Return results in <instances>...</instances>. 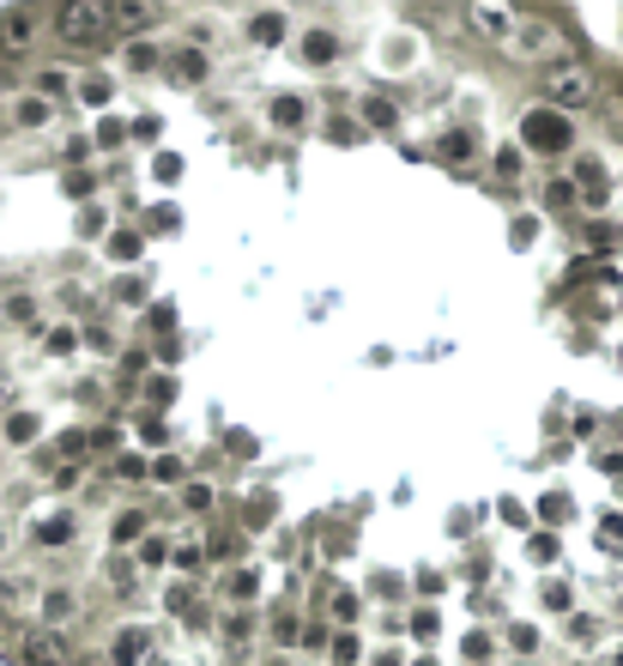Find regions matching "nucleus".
Returning a JSON list of instances; mask_svg holds the SVG:
<instances>
[{
  "label": "nucleus",
  "mask_w": 623,
  "mask_h": 666,
  "mask_svg": "<svg viewBox=\"0 0 623 666\" xmlns=\"http://www.w3.org/2000/svg\"><path fill=\"white\" fill-rule=\"evenodd\" d=\"M248 37L267 43V49H273V43H285V13H255V19H248Z\"/></svg>",
  "instance_id": "nucleus-26"
},
{
  "label": "nucleus",
  "mask_w": 623,
  "mask_h": 666,
  "mask_svg": "<svg viewBox=\"0 0 623 666\" xmlns=\"http://www.w3.org/2000/svg\"><path fill=\"white\" fill-rule=\"evenodd\" d=\"M520 145L527 152H539V157H563L575 145V128H569V116H557V109H527L520 116Z\"/></svg>",
  "instance_id": "nucleus-6"
},
{
  "label": "nucleus",
  "mask_w": 623,
  "mask_h": 666,
  "mask_svg": "<svg viewBox=\"0 0 623 666\" xmlns=\"http://www.w3.org/2000/svg\"><path fill=\"white\" fill-rule=\"evenodd\" d=\"M508 649L532 654V649H539V630H532V624H508Z\"/></svg>",
  "instance_id": "nucleus-31"
},
{
  "label": "nucleus",
  "mask_w": 623,
  "mask_h": 666,
  "mask_svg": "<svg viewBox=\"0 0 623 666\" xmlns=\"http://www.w3.org/2000/svg\"><path fill=\"white\" fill-rule=\"evenodd\" d=\"M37 588L43 582H31V575H0V606H7V612H31Z\"/></svg>",
  "instance_id": "nucleus-16"
},
{
  "label": "nucleus",
  "mask_w": 623,
  "mask_h": 666,
  "mask_svg": "<svg viewBox=\"0 0 623 666\" xmlns=\"http://www.w3.org/2000/svg\"><path fill=\"white\" fill-rule=\"evenodd\" d=\"M418 666H436V661H418Z\"/></svg>",
  "instance_id": "nucleus-45"
},
{
  "label": "nucleus",
  "mask_w": 623,
  "mask_h": 666,
  "mask_svg": "<svg viewBox=\"0 0 623 666\" xmlns=\"http://www.w3.org/2000/svg\"><path fill=\"white\" fill-rule=\"evenodd\" d=\"M49 31H55V43H67V49H92V43H104V31H109V7L104 0H67V7H55Z\"/></svg>",
  "instance_id": "nucleus-3"
},
{
  "label": "nucleus",
  "mask_w": 623,
  "mask_h": 666,
  "mask_svg": "<svg viewBox=\"0 0 623 666\" xmlns=\"http://www.w3.org/2000/svg\"><path fill=\"white\" fill-rule=\"evenodd\" d=\"M25 661H31V666H67L61 636H49V630H31V636H25Z\"/></svg>",
  "instance_id": "nucleus-17"
},
{
  "label": "nucleus",
  "mask_w": 623,
  "mask_h": 666,
  "mask_svg": "<svg viewBox=\"0 0 623 666\" xmlns=\"http://www.w3.org/2000/svg\"><path fill=\"white\" fill-rule=\"evenodd\" d=\"M37 431H43L37 412H7V436H0V443H7V448H31V443H37Z\"/></svg>",
  "instance_id": "nucleus-21"
},
{
  "label": "nucleus",
  "mask_w": 623,
  "mask_h": 666,
  "mask_svg": "<svg viewBox=\"0 0 623 666\" xmlns=\"http://www.w3.org/2000/svg\"><path fill=\"white\" fill-rule=\"evenodd\" d=\"M19 534H25L31 551H73L79 534H85V522H79V510H67V503H37Z\"/></svg>",
  "instance_id": "nucleus-2"
},
{
  "label": "nucleus",
  "mask_w": 623,
  "mask_h": 666,
  "mask_svg": "<svg viewBox=\"0 0 623 666\" xmlns=\"http://www.w3.org/2000/svg\"><path fill=\"white\" fill-rule=\"evenodd\" d=\"M121 67H128V73H157V67H164V49H157V43H128V49H121Z\"/></svg>",
  "instance_id": "nucleus-23"
},
{
  "label": "nucleus",
  "mask_w": 623,
  "mask_h": 666,
  "mask_svg": "<svg viewBox=\"0 0 623 666\" xmlns=\"http://www.w3.org/2000/svg\"><path fill=\"white\" fill-rule=\"evenodd\" d=\"M291 55H297L303 67H315V73H327V67L339 61V31H327V25H309V31H297V43H291Z\"/></svg>",
  "instance_id": "nucleus-9"
},
{
  "label": "nucleus",
  "mask_w": 623,
  "mask_h": 666,
  "mask_svg": "<svg viewBox=\"0 0 623 666\" xmlns=\"http://www.w3.org/2000/svg\"><path fill=\"white\" fill-rule=\"evenodd\" d=\"M109 539H116V546H140V539H152V515H145V510H121Z\"/></svg>",
  "instance_id": "nucleus-19"
},
{
  "label": "nucleus",
  "mask_w": 623,
  "mask_h": 666,
  "mask_svg": "<svg viewBox=\"0 0 623 666\" xmlns=\"http://www.w3.org/2000/svg\"><path fill=\"white\" fill-rule=\"evenodd\" d=\"M436 157H442V164H467V157H472V133L467 128H448L436 140Z\"/></svg>",
  "instance_id": "nucleus-24"
},
{
  "label": "nucleus",
  "mask_w": 623,
  "mask_h": 666,
  "mask_svg": "<svg viewBox=\"0 0 623 666\" xmlns=\"http://www.w3.org/2000/svg\"><path fill=\"white\" fill-rule=\"evenodd\" d=\"M7 121H13L19 133H43V128H55V104H49V97H37V92H25V97H13Z\"/></svg>",
  "instance_id": "nucleus-12"
},
{
  "label": "nucleus",
  "mask_w": 623,
  "mask_h": 666,
  "mask_svg": "<svg viewBox=\"0 0 623 666\" xmlns=\"http://www.w3.org/2000/svg\"><path fill=\"white\" fill-rule=\"evenodd\" d=\"M164 73L176 79V85H200V79L212 73V55L195 49V43H176V49H164Z\"/></svg>",
  "instance_id": "nucleus-10"
},
{
  "label": "nucleus",
  "mask_w": 623,
  "mask_h": 666,
  "mask_svg": "<svg viewBox=\"0 0 623 666\" xmlns=\"http://www.w3.org/2000/svg\"><path fill=\"white\" fill-rule=\"evenodd\" d=\"M169 551H176V546H169V539H164V534H152V539H140V563H145V570H157V563H169Z\"/></svg>",
  "instance_id": "nucleus-28"
},
{
  "label": "nucleus",
  "mask_w": 623,
  "mask_h": 666,
  "mask_svg": "<svg viewBox=\"0 0 623 666\" xmlns=\"http://www.w3.org/2000/svg\"><path fill=\"white\" fill-rule=\"evenodd\" d=\"M109 97H116V79H109V73H85V79H79V104L104 109Z\"/></svg>",
  "instance_id": "nucleus-25"
},
{
  "label": "nucleus",
  "mask_w": 623,
  "mask_h": 666,
  "mask_svg": "<svg viewBox=\"0 0 623 666\" xmlns=\"http://www.w3.org/2000/svg\"><path fill=\"white\" fill-rule=\"evenodd\" d=\"M219 649H224V654L255 649V612H224V624H219Z\"/></svg>",
  "instance_id": "nucleus-15"
},
{
  "label": "nucleus",
  "mask_w": 623,
  "mask_h": 666,
  "mask_svg": "<svg viewBox=\"0 0 623 666\" xmlns=\"http://www.w3.org/2000/svg\"><path fill=\"white\" fill-rule=\"evenodd\" d=\"M267 666H291V654H273V661H267Z\"/></svg>",
  "instance_id": "nucleus-42"
},
{
  "label": "nucleus",
  "mask_w": 623,
  "mask_h": 666,
  "mask_svg": "<svg viewBox=\"0 0 623 666\" xmlns=\"http://www.w3.org/2000/svg\"><path fill=\"white\" fill-rule=\"evenodd\" d=\"M188 510H212V484H188Z\"/></svg>",
  "instance_id": "nucleus-33"
},
{
  "label": "nucleus",
  "mask_w": 623,
  "mask_h": 666,
  "mask_svg": "<svg viewBox=\"0 0 623 666\" xmlns=\"http://www.w3.org/2000/svg\"><path fill=\"white\" fill-rule=\"evenodd\" d=\"M369 666H400V654H388V649H376V654H369Z\"/></svg>",
  "instance_id": "nucleus-40"
},
{
  "label": "nucleus",
  "mask_w": 623,
  "mask_h": 666,
  "mask_svg": "<svg viewBox=\"0 0 623 666\" xmlns=\"http://www.w3.org/2000/svg\"><path fill=\"white\" fill-rule=\"evenodd\" d=\"M539 92L551 97V109H557V116H575V109L593 104L599 79H593V67H587V61H551L545 73H539Z\"/></svg>",
  "instance_id": "nucleus-1"
},
{
  "label": "nucleus",
  "mask_w": 623,
  "mask_h": 666,
  "mask_svg": "<svg viewBox=\"0 0 623 666\" xmlns=\"http://www.w3.org/2000/svg\"><path fill=\"white\" fill-rule=\"evenodd\" d=\"M164 606H169L176 618H188V612H195V588H183V582H176V588L164 594Z\"/></svg>",
  "instance_id": "nucleus-30"
},
{
  "label": "nucleus",
  "mask_w": 623,
  "mask_h": 666,
  "mask_svg": "<svg viewBox=\"0 0 623 666\" xmlns=\"http://www.w3.org/2000/svg\"><path fill=\"white\" fill-rule=\"evenodd\" d=\"M157 666H207L200 654H169V661H157Z\"/></svg>",
  "instance_id": "nucleus-39"
},
{
  "label": "nucleus",
  "mask_w": 623,
  "mask_h": 666,
  "mask_svg": "<svg viewBox=\"0 0 623 666\" xmlns=\"http://www.w3.org/2000/svg\"><path fill=\"white\" fill-rule=\"evenodd\" d=\"M157 25V7H145V0H121V7H109V31H128L133 43H140V31Z\"/></svg>",
  "instance_id": "nucleus-14"
},
{
  "label": "nucleus",
  "mask_w": 623,
  "mask_h": 666,
  "mask_svg": "<svg viewBox=\"0 0 623 666\" xmlns=\"http://www.w3.org/2000/svg\"><path fill=\"white\" fill-rule=\"evenodd\" d=\"M273 121H279V128H303V104H291V97H279V104H273Z\"/></svg>",
  "instance_id": "nucleus-32"
},
{
  "label": "nucleus",
  "mask_w": 623,
  "mask_h": 666,
  "mask_svg": "<svg viewBox=\"0 0 623 666\" xmlns=\"http://www.w3.org/2000/svg\"><path fill=\"white\" fill-rule=\"evenodd\" d=\"M7 551H13V534L0 527V575H7Z\"/></svg>",
  "instance_id": "nucleus-41"
},
{
  "label": "nucleus",
  "mask_w": 623,
  "mask_h": 666,
  "mask_svg": "<svg viewBox=\"0 0 623 666\" xmlns=\"http://www.w3.org/2000/svg\"><path fill=\"white\" fill-rule=\"evenodd\" d=\"M381 67H388V73H405V67H418V37H388L381 43Z\"/></svg>",
  "instance_id": "nucleus-20"
},
{
  "label": "nucleus",
  "mask_w": 623,
  "mask_h": 666,
  "mask_svg": "<svg viewBox=\"0 0 623 666\" xmlns=\"http://www.w3.org/2000/svg\"><path fill=\"white\" fill-rule=\"evenodd\" d=\"M545 200H551V207H569L575 188H569V183H551V188H545Z\"/></svg>",
  "instance_id": "nucleus-35"
},
{
  "label": "nucleus",
  "mask_w": 623,
  "mask_h": 666,
  "mask_svg": "<svg viewBox=\"0 0 623 666\" xmlns=\"http://www.w3.org/2000/svg\"><path fill=\"white\" fill-rule=\"evenodd\" d=\"M0 412H13V382H7V370H0Z\"/></svg>",
  "instance_id": "nucleus-38"
},
{
  "label": "nucleus",
  "mask_w": 623,
  "mask_h": 666,
  "mask_svg": "<svg viewBox=\"0 0 623 666\" xmlns=\"http://www.w3.org/2000/svg\"><path fill=\"white\" fill-rule=\"evenodd\" d=\"M364 109H369V121H376V128H388V121L400 116V109H388V104H364Z\"/></svg>",
  "instance_id": "nucleus-36"
},
{
  "label": "nucleus",
  "mask_w": 623,
  "mask_h": 666,
  "mask_svg": "<svg viewBox=\"0 0 623 666\" xmlns=\"http://www.w3.org/2000/svg\"><path fill=\"white\" fill-rule=\"evenodd\" d=\"M327 612L339 618V624L351 630V618H357V594H345V588H333V600H327Z\"/></svg>",
  "instance_id": "nucleus-29"
},
{
  "label": "nucleus",
  "mask_w": 623,
  "mask_h": 666,
  "mask_svg": "<svg viewBox=\"0 0 623 666\" xmlns=\"http://www.w3.org/2000/svg\"><path fill=\"white\" fill-rule=\"evenodd\" d=\"M333 661H339V666H357V661H364V642H357V630H339V636H333Z\"/></svg>",
  "instance_id": "nucleus-27"
},
{
  "label": "nucleus",
  "mask_w": 623,
  "mask_h": 666,
  "mask_svg": "<svg viewBox=\"0 0 623 666\" xmlns=\"http://www.w3.org/2000/svg\"><path fill=\"white\" fill-rule=\"evenodd\" d=\"M219 594L231 600V612H248V606H255V594H260V570H255V563H236V570H224Z\"/></svg>",
  "instance_id": "nucleus-13"
},
{
  "label": "nucleus",
  "mask_w": 623,
  "mask_h": 666,
  "mask_svg": "<svg viewBox=\"0 0 623 666\" xmlns=\"http://www.w3.org/2000/svg\"><path fill=\"white\" fill-rule=\"evenodd\" d=\"M43 31H49V19L43 13H31V7H13V13H0V49L13 55H31L43 43Z\"/></svg>",
  "instance_id": "nucleus-8"
},
{
  "label": "nucleus",
  "mask_w": 623,
  "mask_h": 666,
  "mask_svg": "<svg viewBox=\"0 0 623 666\" xmlns=\"http://www.w3.org/2000/svg\"><path fill=\"white\" fill-rule=\"evenodd\" d=\"M79 612H85V594H79L73 582H43L37 600H31V618H37V630H49V636L73 630Z\"/></svg>",
  "instance_id": "nucleus-5"
},
{
  "label": "nucleus",
  "mask_w": 623,
  "mask_h": 666,
  "mask_svg": "<svg viewBox=\"0 0 623 666\" xmlns=\"http://www.w3.org/2000/svg\"><path fill=\"white\" fill-rule=\"evenodd\" d=\"M79 346H85V340H79V327H73V322H55V327H43V352H49V358H73Z\"/></svg>",
  "instance_id": "nucleus-22"
},
{
  "label": "nucleus",
  "mask_w": 623,
  "mask_h": 666,
  "mask_svg": "<svg viewBox=\"0 0 623 666\" xmlns=\"http://www.w3.org/2000/svg\"><path fill=\"white\" fill-rule=\"evenodd\" d=\"M13 97H19V92H13V79H7V67H0V109H13Z\"/></svg>",
  "instance_id": "nucleus-37"
},
{
  "label": "nucleus",
  "mask_w": 623,
  "mask_h": 666,
  "mask_svg": "<svg viewBox=\"0 0 623 666\" xmlns=\"http://www.w3.org/2000/svg\"><path fill=\"white\" fill-rule=\"evenodd\" d=\"M557 49H563L557 25H545V19H520L503 55H515V61H545L551 67V61H557Z\"/></svg>",
  "instance_id": "nucleus-7"
},
{
  "label": "nucleus",
  "mask_w": 623,
  "mask_h": 666,
  "mask_svg": "<svg viewBox=\"0 0 623 666\" xmlns=\"http://www.w3.org/2000/svg\"><path fill=\"white\" fill-rule=\"evenodd\" d=\"M157 642H164V630L152 618H128V624L109 630L104 666H157Z\"/></svg>",
  "instance_id": "nucleus-4"
},
{
  "label": "nucleus",
  "mask_w": 623,
  "mask_h": 666,
  "mask_svg": "<svg viewBox=\"0 0 623 666\" xmlns=\"http://www.w3.org/2000/svg\"><path fill=\"white\" fill-rule=\"evenodd\" d=\"M467 25L479 31V37H491L496 49H508V37H515L520 13H508V7H472V13H467Z\"/></svg>",
  "instance_id": "nucleus-11"
},
{
  "label": "nucleus",
  "mask_w": 623,
  "mask_h": 666,
  "mask_svg": "<svg viewBox=\"0 0 623 666\" xmlns=\"http://www.w3.org/2000/svg\"><path fill=\"white\" fill-rule=\"evenodd\" d=\"M563 642H569V649H599V642H606V624H599L593 612H575L569 624H563Z\"/></svg>",
  "instance_id": "nucleus-18"
},
{
  "label": "nucleus",
  "mask_w": 623,
  "mask_h": 666,
  "mask_svg": "<svg viewBox=\"0 0 623 666\" xmlns=\"http://www.w3.org/2000/svg\"><path fill=\"white\" fill-rule=\"evenodd\" d=\"M85 346H92V352H116V340H109V327H92V334H85Z\"/></svg>",
  "instance_id": "nucleus-34"
},
{
  "label": "nucleus",
  "mask_w": 623,
  "mask_h": 666,
  "mask_svg": "<svg viewBox=\"0 0 623 666\" xmlns=\"http://www.w3.org/2000/svg\"><path fill=\"white\" fill-rule=\"evenodd\" d=\"M611 666H623V642H618V649H611Z\"/></svg>",
  "instance_id": "nucleus-43"
},
{
  "label": "nucleus",
  "mask_w": 623,
  "mask_h": 666,
  "mask_svg": "<svg viewBox=\"0 0 623 666\" xmlns=\"http://www.w3.org/2000/svg\"><path fill=\"white\" fill-rule=\"evenodd\" d=\"M0 460H7V443H0Z\"/></svg>",
  "instance_id": "nucleus-44"
}]
</instances>
